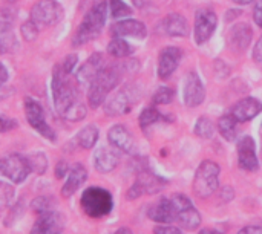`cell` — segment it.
I'll list each match as a JSON object with an SVG mask.
<instances>
[{"label":"cell","mask_w":262,"mask_h":234,"mask_svg":"<svg viewBox=\"0 0 262 234\" xmlns=\"http://www.w3.org/2000/svg\"><path fill=\"white\" fill-rule=\"evenodd\" d=\"M253 58H255V61L259 64L262 67V37L256 41V44H255V49H253Z\"/></svg>","instance_id":"cell-41"},{"label":"cell","mask_w":262,"mask_h":234,"mask_svg":"<svg viewBox=\"0 0 262 234\" xmlns=\"http://www.w3.org/2000/svg\"><path fill=\"white\" fill-rule=\"evenodd\" d=\"M164 32L170 37H186L189 34L187 20L181 14H169L163 20Z\"/></svg>","instance_id":"cell-25"},{"label":"cell","mask_w":262,"mask_h":234,"mask_svg":"<svg viewBox=\"0 0 262 234\" xmlns=\"http://www.w3.org/2000/svg\"><path fill=\"white\" fill-rule=\"evenodd\" d=\"M238 234H262L261 227H246Z\"/></svg>","instance_id":"cell-44"},{"label":"cell","mask_w":262,"mask_h":234,"mask_svg":"<svg viewBox=\"0 0 262 234\" xmlns=\"http://www.w3.org/2000/svg\"><path fill=\"white\" fill-rule=\"evenodd\" d=\"M17 46L15 35L12 31V23L0 21V55L14 51Z\"/></svg>","instance_id":"cell-26"},{"label":"cell","mask_w":262,"mask_h":234,"mask_svg":"<svg viewBox=\"0 0 262 234\" xmlns=\"http://www.w3.org/2000/svg\"><path fill=\"white\" fill-rule=\"evenodd\" d=\"M78 80L64 72L58 64L54 69L52 98L57 113L68 121H80L86 116V106L80 98Z\"/></svg>","instance_id":"cell-1"},{"label":"cell","mask_w":262,"mask_h":234,"mask_svg":"<svg viewBox=\"0 0 262 234\" xmlns=\"http://www.w3.org/2000/svg\"><path fill=\"white\" fill-rule=\"evenodd\" d=\"M15 127H17V121L15 120H12V118H9L6 115H2L0 113V133L9 132V130H12Z\"/></svg>","instance_id":"cell-39"},{"label":"cell","mask_w":262,"mask_h":234,"mask_svg":"<svg viewBox=\"0 0 262 234\" xmlns=\"http://www.w3.org/2000/svg\"><path fill=\"white\" fill-rule=\"evenodd\" d=\"M154 234H183L178 227H172L169 224H160L154 228Z\"/></svg>","instance_id":"cell-40"},{"label":"cell","mask_w":262,"mask_h":234,"mask_svg":"<svg viewBox=\"0 0 262 234\" xmlns=\"http://www.w3.org/2000/svg\"><path fill=\"white\" fill-rule=\"evenodd\" d=\"M63 18V8L55 0H38L31 9V20L38 28L57 25Z\"/></svg>","instance_id":"cell-8"},{"label":"cell","mask_w":262,"mask_h":234,"mask_svg":"<svg viewBox=\"0 0 262 234\" xmlns=\"http://www.w3.org/2000/svg\"><path fill=\"white\" fill-rule=\"evenodd\" d=\"M8 80V71L5 69V66L0 63V86Z\"/></svg>","instance_id":"cell-45"},{"label":"cell","mask_w":262,"mask_h":234,"mask_svg":"<svg viewBox=\"0 0 262 234\" xmlns=\"http://www.w3.org/2000/svg\"><path fill=\"white\" fill-rule=\"evenodd\" d=\"M64 228V218L57 212H48L40 215L34 224L31 234H61Z\"/></svg>","instance_id":"cell-16"},{"label":"cell","mask_w":262,"mask_h":234,"mask_svg":"<svg viewBox=\"0 0 262 234\" xmlns=\"http://www.w3.org/2000/svg\"><path fill=\"white\" fill-rule=\"evenodd\" d=\"M183 58V51L177 46H167L160 52L158 58V77L161 80H167L180 66Z\"/></svg>","instance_id":"cell-14"},{"label":"cell","mask_w":262,"mask_h":234,"mask_svg":"<svg viewBox=\"0 0 262 234\" xmlns=\"http://www.w3.org/2000/svg\"><path fill=\"white\" fill-rule=\"evenodd\" d=\"M195 133L200 136V138H204V139H210L215 133V124L207 118V116H201L196 120V124H195Z\"/></svg>","instance_id":"cell-30"},{"label":"cell","mask_w":262,"mask_h":234,"mask_svg":"<svg viewBox=\"0 0 262 234\" xmlns=\"http://www.w3.org/2000/svg\"><path fill=\"white\" fill-rule=\"evenodd\" d=\"M120 78H121V69L118 64L104 66L94 78V81L89 84V93H88L89 106L92 109L100 107L106 101L109 92L115 89V86L120 83Z\"/></svg>","instance_id":"cell-3"},{"label":"cell","mask_w":262,"mask_h":234,"mask_svg":"<svg viewBox=\"0 0 262 234\" xmlns=\"http://www.w3.org/2000/svg\"><path fill=\"white\" fill-rule=\"evenodd\" d=\"M198 234H223L221 231H218V230H215V228H203L201 231Z\"/></svg>","instance_id":"cell-46"},{"label":"cell","mask_w":262,"mask_h":234,"mask_svg":"<svg viewBox=\"0 0 262 234\" xmlns=\"http://www.w3.org/2000/svg\"><path fill=\"white\" fill-rule=\"evenodd\" d=\"M107 138H109V143L120 152H124V153H135L137 152V143H135V138L134 135L126 129V126H121V124H117L114 126L109 133H107Z\"/></svg>","instance_id":"cell-17"},{"label":"cell","mask_w":262,"mask_h":234,"mask_svg":"<svg viewBox=\"0 0 262 234\" xmlns=\"http://www.w3.org/2000/svg\"><path fill=\"white\" fill-rule=\"evenodd\" d=\"M104 67V58L100 52L92 54L86 63L78 69L77 72V80L81 84H91L94 81V78L98 75V72Z\"/></svg>","instance_id":"cell-21"},{"label":"cell","mask_w":262,"mask_h":234,"mask_svg":"<svg viewBox=\"0 0 262 234\" xmlns=\"http://www.w3.org/2000/svg\"><path fill=\"white\" fill-rule=\"evenodd\" d=\"M216 23H218L216 14L212 9L203 8V9H200L196 12V15H195V29H193L196 44L206 43L213 35V32L216 29Z\"/></svg>","instance_id":"cell-12"},{"label":"cell","mask_w":262,"mask_h":234,"mask_svg":"<svg viewBox=\"0 0 262 234\" xmlns=\"http://www.w3.org/2000/svg\"><path fill=\"white\" fill-rule=\"evenodd\" d=\"M75 141L78 143L81 149H86V150L92 149L98 141V129L95 126H86L77 133Z\"/></svg>","instance_id":"cell-28"},{"label":"cell","mask_w":262,"mask_h":234,"mask_svg":"<svg viewBox=\"0 0 262 234\" xmlns=\"http://www.w3.org/2000/svg\"><path fill=\"white\" fill-rule=\"evenodd\" d=\"M220 187V166L213 161H204L193 178V193L201 198H210Z\"/></svg>","instance_id":"cell-5"},{"label":"cell","mask_w":262,"mask_h":234,"mask_svg":"<svg viewBox=\"0 0 262 234\" xmlns=\"http://www.w3.org/2000/svg\"><path fill=\"white\" fill-rule=\"evenodd\" d=\"M147 216L157 224H175V213L170 198H161L158 202L152 204L147 210Z\"/></svg>","instance_id":"cell-20"},{"label":"cell","mask_w":262,"mask_h":234,"mask_svg":"<svg viewBox=\"0 0 262 234\" xmlns=\"http://www.w3.org/2000/svg\"><path fill=\"white\" fill-rule=\"evenodd\" d=\"M235 3H238V5H249V3H252L253 0H233Z\"/></svg>","instance_id":"cell-48"},{"label":"cell","mask_w":262,"mask_h":234,"mask_svg":"<svg viewBox=\"0 0 262 234\" xmlns=\"http://www.w3.org/2000/svg\"><path fill=\"white\" fill-rule=\"evenodd\" d=\"M77 55L75 54H69L58 66L64 71V72H68V74H72V71H74V67H75V64H77Z\"/></svg>","instance_id":"cell-38"},{"label":"cell","mask_w":262,"mask_h":234,"mask_svg":"<svg viewBox=\"0 0 262 234\" xmlns=\"http://www.w3.org/2000/svg\"><path fill=\"white\" fill-rule=\"evenodd\" d=\"M66 173H69V170H68V166H66V162L64 161H61V162H58L57 164V169H55V176L60 179V178H63Z\"/></svg>","instance_id":"cell-43"},{"label":"cell","mask_w":262,"mask_h":234,"mask_svg":"<svg viewBox=\"0 0 262 234\" xmlns=\"http://www.w3.org/2000/svg\"><path fill=\"white\" fill-rule=\"evenodd\" d=\"M138 100V92L134 84H126L117 93H114L107 101H104V112L109 116L124 115L132 110Z\"/></svg>","instance_id":"cell-7"},{"label":"cell","mask_w":262,"mask_h":234,"mask_svg":"<svg viewBox=\"0 0 262 234\" xmlns=\"http://www.w3.org/2000/svg\"><path fill=\"white\" fill-rule=\"evenodd\" d=\"M14 199V189L9 184L0 182V212L8 208Z\"/></svg>","instance_id":"cell-34"},{"label":"cell","mask_w":262,"mask_h":234,"mask_svg":"<svg viewBox=\"0 0 262 234\" xmlns=\"http://www.w3.org/2000/svg\"><path fill=\"white\" fill-rule=\"evenodd\" d=\"M86 178H88L86 169H84L81 164H75V166L69 170V173H68V179H66L63 189H61V195H63L64 198L72 196V195L83 185V182L86 181Z\"/></svg>","instance_id":"cell-24"},{"label":"cell","mask_w":262,"mask_h":234,"mask_svg":"<svg viewBox=\"0 0 262 234\" xmlns=\"http://www.w3.org/2000/svg\"><path fill=\"white\" fill-rule=\"evenodd\" d=\"M107 8L109 5L106 3V0H98L92 5V8L88 11V14L84 15L83 21L80 23L75 35H74V46H81L94 38H97L106 23V17H107Z\"/></svg>","instance_id":"cell-2"},{"label":"cell","mask_w":262,"mask_h":234,"mask_svg":"<svg viewBox=\"0 0 262 234\" xmlns=\"http://www.w3.org/2000/svg\"><path fill=\"white\" fill-rule=\"evenodd\" d=\"M81 208L91 218H104L114 208L112 195L101 187H89L81 196Z\"/></svg>","instance_id":"cell-4"},{"label":"cell","mask_w":262,"mask_h":234,"mask_svg":"<svg viewBox=\"0 0 262 234\" xmlns=\"http://www.w3.org/2000/svg\"><path fill=\"white\" fill-rule=\"evenodd\" d=\"M0 173L14 184H21L31 173V166L26 156L6 155L0 159Z\"/></svg>","instance_id":"cell-10"},{"label":"cell","mask_w":262,"mask_h":234,"mask_svg":"<svg viewBox=\"0 0 262 234\" xmlns=\"http://www.w3.org/2000/svg\"><path fill=\"white\" fill-rule=\"evenodd\" d=\"M173 95H175V93H173V90H172L170 87H160V89L155 92L152 101H154L155 106H158V104H169V103H172Z\"/></svg>","instance_id":"cell-36"},{"label":"cell","mask_w":262,"mask_h":234,"mask_svg":"<svg viewBox=\"0 0 262 234\" xmlns=\"http://www.w3.org/2000/svg\"><path fill=\"white\" fill-rule=\"evenodd\" d=\"M120 162V155L109 147H100L94 153V166L100 173H109L112 172Z\"/></svg>","instance_id":"cell-22"},{"label":"cell","mask_w":262,"mask_h":234,"mask_svg":"<svg viewBox=\"0 0 262 234\" xmlns=\"http://www.w3.org/2000/svg\"><path fill=\"white\" fill-rule=\"evenodd\" d=\"M109 9H111V15L114 18H121V17L132 15V8L129 5H126L123 0H111L109 2Z\"/></svg>","instance_id":"cell-33"},{"label":"cell","mask_w":262,"mask_h":234,"mask_svg":"<svg viewBox=\"0 0 262 234\" xmlns=\"http://www.w3.org/2000/svg\"><path fill=\"white\" fill-rule=\"evenodd\" d=\"M183 97H184V103H186L187 107H196L204 101L206 89H204V84H203L201 78L195 72L187 74L186 81H184Z\"/></svg>","instance_id":"cell-15"},{"label":"cell","mask_w":262,"mask_h":234,"mask_svg":"<svg viewBox=\"0 0 262 234\" xmlns=\"http://www.w3.org/2000/svg\"><path fill=\"white\" fill-rule=\"evenodd\" d=\"M52 207H54L52 199L46 198V196H40V198L34 199V202H32V210L37 215H45L48 212H52Z\"/></svg>","instance_id":"cell-35"},{"label":"cell","mask_w":262,"mask_h":234,"mask_svg":"<svg viewBox=\"0 0 262 234\" xmlns=\"http://www.w3.org/2000/svg\"><path fill=\"white\" fill-rule=\"evenodd\" d=\"M112 234H134V233H132V230H129V228L123 227V228H118L115 233H112Z\"/></svg>","instance_id":"cell-47"},{"label":"cell","mask_w":262,"mask_h":234,"mask_svg":"<svg viewBox=\"0 0 262 234\" xmlns=\"http://www.w3.org/2000/svg\"><path fill=\"white\" fill-rule=\"evenodd\" d=\"M164 185H166V181L163 178L157 176L149 169H143L138 173L137 181L129 189L127 199L132 201V199H138L143 195H157L164 189Z\"/></svg>","instance_id":"cell-9"},{"label":"cell","mask_w":262,"mask_h":234,"mask_svg":"<svg viewBox=\"0 0 262 234\" xmlns=\"http://www.w3.org/2000/svg\"><path fill=\"white\" fill-rule=\"evenodd\" d=\"M253 18L256 21V25L262 28V0H258L256 6H255V11H253Z\"/></svg>","instance_id":"cell-42"},{"label":"cell","mask_w":262,"mask_h":234,"mask_svg":"<svg viewBox=\"0 0 262 234\" xmlns=\"http://www.w3.org/2000/svg\"><path fill=\"white\" fill-rule=\"evenodd\" d=\"M161 118H163V115L158 112V109L154 107V106H150V107H146V109L141 112L138 121H140V126H141L143 129H147L149 126L155 124V123L160 121Z\"/></svg>","instance_id":"cell-31"},{"label":"cell","mask_w":262,"mask_h":234,"mask_svg":"<svg viewBox=\"0 0 262 234\" xmlns=\"http://www.w3.org/2000/svg\"><path fill=\"white\" fill-rule=\"evenodd\" d=\"M239 167L247 172H256L259 169V161L256 156V146L252 136H243L236 146Z\"/></svg>","instance_id":"cell-13"},{"label":"cell","mask_w":262,"mask_h":234,"mask_svg":"<svg viewBox=\"0 0 262 234\" xmlns=\"http://www.w3.org/2000/svg\"><path fill=\"white\" fill-rule=\"evenodd\" d=\"M25 112H26V120L34 130H37L41 136H45L51 141H55V133L51 129V126L48 124L45 110L38 101H35L32 98H26L25 100Z\"/></svg>","instance_id":"cell-11"},{"label":"cell","mask_w":262,"mask_h":234,"mask_svg":"<svg viewBox=\"0 0 262 234\" xmlns=\"http://www.w3.org/2000/svg\"><path fill=\"white\" fill-rule=\"evenodd\" d=\"M218 130L223 135V138H226L227 141H233L238 135V121L232 113H226L218 121Z\"/></svg>","instance_id":"cell-27"},{"label":"cell","mask_w":262,"mask_h":234,"mask_svg":"<svg viewBox=\"0 0 262 234\" xmlns=\"http://www.w3.org/2000/svg\"><path fill=\"white\" fill-rule=\"evenodd\" d=\"M172 205H173V213H175V224H178L181 228L193 231L201 225V215L192 204V201L181 195H172L170 196Z\"/></svg>","instance_id":"cell-6"},{"label":"cell","mask_w":262,"mask_h":234,"mask_svg":"<svg viewBox=\"0 0 262 234\" xmlns=\"http://www.w3.org/2000/svg\"><path fill=\"white\" fill-rule=\"evenodd\" d=\"M132 46L124 41L121 37H114V40L107 44V52L115 57V58H124V57H129L132 54Z\"/></svg>","instance_id":"cell-29"},{"label":"cell","mask_w":262,"mask_h":234,"mask_svg":"<svg viewBox=\"0 0 262 234\" xmlns=\"http://www.w3.org/2000/svg\"><path fill=\"white\" fill-rule=\"evenodd\" d=\"M262 112V103L256 98H244L241 101H238L233 109H232V115L235 116V120L238 123H247L250 120H253L256 115H259Z\"/></svg>","instance_id":"cell-19"},{"label":"cell","mask_w":262,"mask_h":234,"mask_svg":"<svg viewBox=\"0 0 262 234\" xmlns=\"http://www.w3.org/2000/svg\"><path fill=\"white\" fill-rule=\"evenodd\" d=\"M37 34H38V26L32 20H28L21 25V35L26 41H34L37 38Z\"/></svg>","instance_id":"cell-37"},{"label":"cell","mask_w":262,"mask_h":234,"mask_svg":"<svg viewBox=\"0 0 262 234\" xmlns=\"http://www.w3.org/2000/svg\"><path fill=\"white\" fill-rule=\"evenodd\" d=\"M31 166V172H35L37 175H43L48 167V158L41 152H35L31 156H26Z\"/></svg>","instance_id":"cell-32"},{"label":"cell","mask_w":262,"mask_h":234,"mask_svg":"<svg viewBox=\"0 0 262 234\" xmlns=\"http://www.w3.org/2000/svg\"><path fill=\"white\" fill-rule=\"evenodd\" d=\"M111 34L114 37H134V38H144L147 35V29L146 25L140 20H134V18H127V20H121L117 21L112 28H111Z\"/></svg>","instance_id":"cell-18"},{"label":"cell","mask_w":262,"mask_h":234,"mask_svg":"<svg viewBox=\"0 0 262 234\" xmlns=\"http://www.w3.org/2000/svg\"><path fill=\"white\" fill-rule=\"evenodd\" d=\"M252 35V28L247 23H238L229 32V44L233 51H244L249 46Z\"/></svg>","instance_id":"cell-23"}]
</instances>
